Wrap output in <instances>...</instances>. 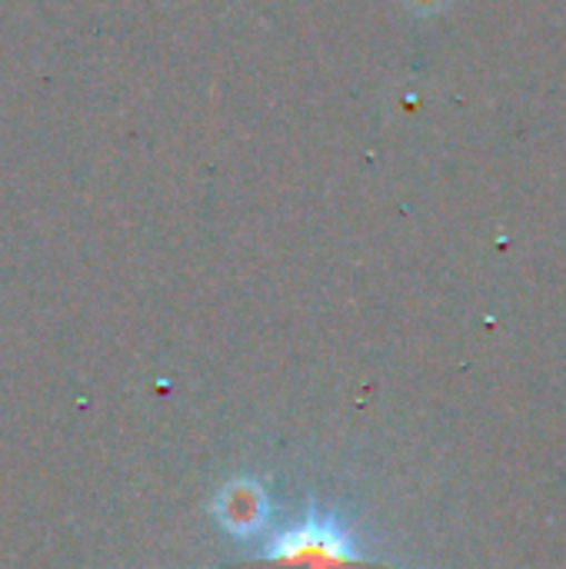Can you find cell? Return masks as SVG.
I'll return each mask as SVG.
<instances>
[{
    "label": "cell",
    "mask_w": 566,
    "mask_h": 569,
    "mask_svg": "<svg viewBox=\"0 0 566 569\" xmlns=\"http://www.w3.org/2000/svg\"><path fill=\"white\" fill-rule=\"evenodd\" d=\"M260 513H264V510H260V493H257L254 487H234V490H227L224 500H220V520H224L230 530H237V533L257 527V523L264 520Z\"/></svg>",
    "instance_id": "7a4b0ae2"
},
{
    "label": "cell",
    "mask_w": 566,
    "mask_h": 569,
    "mask_svg": "<svg viewBox=\"0 0 566 569\" xmlns=\"http://www.w3.org/2000/svg\"><path fill=\"white\" fill-rule=\"evenodd\" d=\"M240 569H387L364 560L334 517L307 513Z\"/></svg>",
    "instance_id": "6da1fadb"
}]
</instances>
